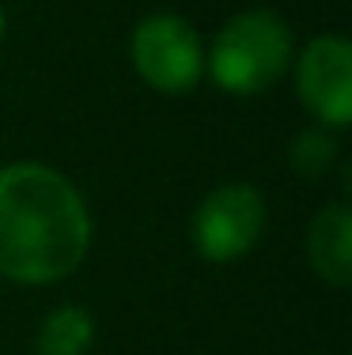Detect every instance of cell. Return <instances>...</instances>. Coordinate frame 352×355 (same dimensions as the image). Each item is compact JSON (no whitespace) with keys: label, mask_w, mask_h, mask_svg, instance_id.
<instances>
[{"label":"cell","mask_w":352,"mask_h":355,"mask_svg":"<svg viewBox=\"0 0 352 355\" xmlns=\"http://www.w3.org/2000/svg\"><path fill=\"white\" fill-rule=\"evenodd\" d=\"M95 344V321L83 306H57L38 329V355H87Z\"/></svg>","instance_id":"7"},{"label":"cell","mask_w":352,"mask_h":355,"mask_svg":"<svg viewBox=\"0 0 352 355\" xmlns=\"http://www.w3.org/2000/svg\"><path fill=\"white\" fill-rule=\"evenodd\" d=\"M307 257L315 272L333 287H349L352 280V212L345 200H333L311 219L307 231Z\"/></svg>","instance_id":"6"},{"label":"cell","mask_w":352,"mask_h":355,"mask_svg":"<svg viewBox=\"0 0 352 355\" xmlns=\"http://www.w3.org/2000/svg\"><path fill=\"white\" fill-rule=\"evenodd\" d=\"M296 83L299 98L322 125L345 129L352 121V49L345 38H315L296 64Z\"/></svg>","instance_id":"5"},{"label":"cell","mask_w":352,"mask_h":355,"mask_svg":"<svg viewBox=\"0 0 352 355\" xmlns=\"http://www.w3.org/2000/svg\"><path fill=\"white\" fill-rule=\"evenodd\" d=\"M265 231V197L246 182H231L212 189L194 212L190 239L205 261L242 257Z\"/></svg>","instance_id":"4"},{"label":"cell","mask_w":352,"mask_h":355,"mask_svg":"<svg viewBox=\"0 0 352 355\" xmlns=\"http://www.w3.org/2000/svg\"><path fill=\"white\" fill-rule=\"evenodd\" d=\"M129 57L140 80L148 87L163 91V95L194 91L201 72H205L201 35L182 15H171V12L148 15V19L137 23L133 42H129Z\"/></svg>","instance_id":"3"},{"label":"cell","mask_w":352,"mask_h":355,"mask_svg":"<svg viewBox=\"0 0 352 355\" xmlns=\"http://www.w3.org/2000/svg\"><path fill=\"white\" fill-rule=\"evenodd\" d=\"M333 155H337V140L326 129H307V132H299L296 144H292V166H296L307 182H315L318 174H326V166L333 163Z\"/></svg>","instance_id":"8"},{"label":"cell","mask_w":352,"mask_h":355,"mask_svg":"<svg viewBox=\"0 0 352 355\" xmlns=\"http://www.w3.org/2000/svg\"><path fill=\"white\" fill-rule=\"evenodd\" d=\"M205 64L228 95H262L288 72L292 31L276 12H242L224 23Z\"/></svg>","instance_id":"2"},{"label":"cell","mask_w":352,"mask_h":355,"mask_svg":"<svg viewBox=\"0 0 352 355\" xmlns=\"http://www.w3.org/2000/svg\"><path fill=\"white\" fill-rule=\"evenodd\" d=\"M4 27H8V19H4V8H0V42H4Z\"/></svg>","instance_id":"9"},{"label":"cell","mask_w":352,"mask_h":355,"mask_svg":"<svg viewBox=\"0 0 352 355\" xmlns=\"http://www.w3.org/2000/svg\"><path fill=\"white\" fill-rule=\"evenodd\" d=\"M91 216L80 189L42 163L0 166V276L57 284L83 265Z\"/></svg>","instance_id":"1"}]
</instances>
